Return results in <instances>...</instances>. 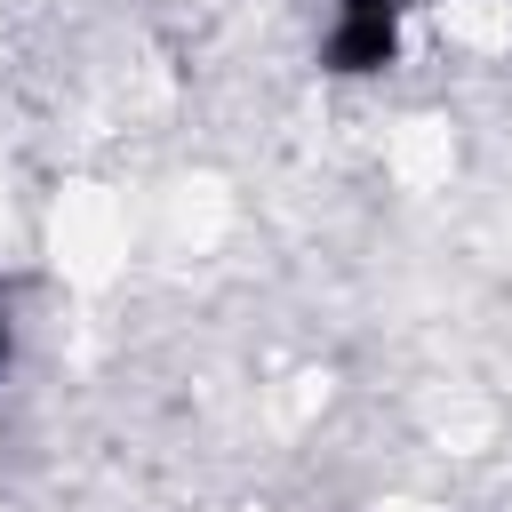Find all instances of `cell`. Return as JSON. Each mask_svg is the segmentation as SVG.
<instances>
[{"instance_id": "6da1fadb", "label": "cell", "mask_w": 512, "mask_h": 512, "mask_svg": "<svg viewBox=\"0 0 512 512\" xmlns=\"http://www.w3.org/2000/svg\"><path fill=\"white\" fill-rule=\"evenodd\" d=\"M392 56H400V0H336L328 40H320V64L336 80H368Z\"/></svg>"}, {"instance_id": "7a4b0ae2", "label": "cell", "mask_w": 512, "mask_h": 512, "mask_svg": "<svg viewBox=\"0 0 512 512\" xmlns=\"http://www.w3.org/2000/svg\"><path fill=\"white\" fill-rule=\"evenodd\" d=\"M0 360H8V312H0Z\"/></svg>"}]
</instances>
